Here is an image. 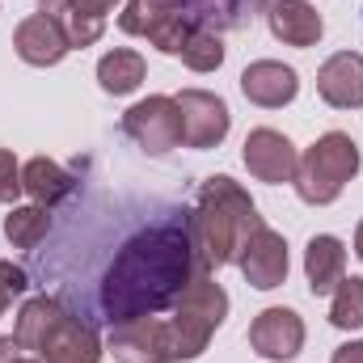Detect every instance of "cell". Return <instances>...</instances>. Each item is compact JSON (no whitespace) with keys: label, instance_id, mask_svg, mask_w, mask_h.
<instances>
[{"label":"cell","instance_id":"obj_1","mask_svg":"<svg viewBox=\"0 0 363 363\" xmlns=\"http://www.w3.org/2000/svg\"><path fill=\"white\" fill-rule=\"evenodd\" d=\"M30 274L89 330L161 317L199 274L194 211L157 190L77 178L30 250Z\"/></svg>","mask_w":363,"mask_h":363},{"label":"cell","instance_id":"obj_2","mask_svg":"<svg viewBox=\"0 0 363 363\" xmlns=\"http://www.w3.org/2000/svg\"><path fill=\"white\" fill-rule=\"evenodd\" d=\"M254 228H262L254 199L233 178H207L199 207H194V262H199V271L207 274L211 267L233 262Z\"/></svg>","mask_w":363,"mask_h":363},{"label":"cell","instance_id":"obj_3","mask_svg":"<svg viewBox=\"0 0 363 363\" xmlns=\"http://www.w3.org/2000/svg\"><path fill=\"white\" fill-rule=\"evenodd\" d=\"M228 313V296L220 283H211V274H194L190 287L182 291V300L174 304L169 317V338H174V355L178 359H194L207 351V338L216 334V325Z\"/></svg>","mask_w":363,"mask_h":363},{"label":"cell","instance_id":"obj_4","mask_svg":"<svg viewBox=\"0 0 363 363\" xmlns=\"http://www.w3.org/2000/svg\"><path fill=\"white\" fill-rule=\"evenodd\" d=\"M359 174V148L351 135L330 131L321 135L296 165V190L304 203H334L342 186Z\"/></svg>","mask_w":363,"mask_h":363},{"label":"cell","instance_id":"obj_5","mask_svg":"<svg viewBox=\"0 0 363 363\" xmlns=\"http://www.w3.org/2000/svg\"><path fill=\"white\" fill-rule=\"evenodd\" d=\"M123 131L148 148V152H169L182 144V110L174 97H148V101H135L127 114H123Z\"/></svg>","mask_w":363,"mask_h":363},{"label":"cell","instance_id":"obj_6","mask_svg":"<svg viewBox=\"0 0 363 363\" xmlns=\"http://www.w3.org/2000/svg\"><path fill=\"white\" fill-rule=\"evenodd\" d=\"M110 351L118 363H174V338H169V317H140L127 325L110 330Z\"/></svg>","mask_w":363,"mask_h":363},{"label":"cell","instance_id":"obj_7","mask_svg":"<svg viewBox=\"0 0 363 363\" xmlns=\"http://www.w3.org/2000/svg\"><path fill=\"white\" fill-rule=\"evenodd\" d=\"M174 101L182 110V144L186 148H216L228 135V106L216 93L186 89Z\"/></svg>","mask_w":363,"mask_h":363},{"label":"cell","instance_id":"obj_8","mask_svg":"<svg viewBox=\"0 0 363 363\" xmlns=\"http://www.w3.org/2000/svg\"><path fill=\"white\" fill-rule=\"evenodd\" d=\"M237 262H241V271L245 279L254 283V287H279L283 279H287V245H283V237L274 233V228H254L250 237H245V245H241V254H237Z\"/></svg>","mask_w":363,"mask_h":363},{"label":"cell","instance_id":"obj_9","mask_svg":"<svg viewBox=\"0 0 363 363\" xmlns=\"http://www.w3.org/2000/svg\"><path fill=\"white\" fill-rule=\"evenodd\" d=\"M245 165H250V174L258 182H296L300 157H296L287 135H279L271 127H258L245 140Z\"/></svg>","mask_w":363,"mask_h":363},{"label":"cell","instance_id":"obj_10","mask_svg":"<svg viewBox=\"0 0 363 363\" xmlns=\"http://www.w3.org/2000/svg\"><path fill=\"white\" fill-rule=\"evenodd\" d=\"M13 47H17V55H21L26 64H34V68L60 64V60L72 51V43H68L64 26H60L55 17H47V13L26 17V21L17 26V34H13Z\"/></svg>","mask_w":363,"mask_h":363},{"label":"cell","instance_id":"obj_11","mask_svg":"<svg viewBox=\"0 0 363 363\" xmlns=\"http://www.w3.org/2000/svg\"><path fill=\"white\" fill-rule=\"evenodd\" d=\"M47 17H55L68 34L72 47H89L101 38L106 30V13L118 4V0H38Z\"/></svg>","mask_w":363,"mask_h":363},{"label":"cell","instance_id":"obj_12","mask_svg":"<svg viewBox=\"0 0 363 363\" xmlns=\"http://www.w3.org/2000/svg\"><path fill=\"white\" fill-rule=\"evenodd\" d=\"M38 355H43V363H97L101 342H97V330L77 321L72 313H64L55 321V330L47 334V342L38 347Z\"/></svg>","mask_w":363,"mask_h":363},{"label":"cell","instance_id":"obj_13","mask_svg":"<svg viewBox=\"0 0 363 363\" xmlns=\"http://www.w3.org/2000/svg\"><path fill=\"white\" fill-rule=\"evenodd\" d=\"M250 342L267 359H291L304 347V325H300V317L291 308H267L250 325Z\"/></svg>","mask_w":363,"mask_h":363},{"label":"cell","instance_id":"obj_14","mask_svg":"<svg viewBox=\"0 0 363 363\" xmlns=\"http://www.w3.org/2000/svg\"><path fill=\"white\" fill-rule=\"evenodd\" d=\"M317 93L338 110L363 106V55L338 51L334 60H325V68L317 72Z\"/></svg>","mask_w":363,"mask_h":363},{"label":"cell","instance_id":"obj_15","mask_svg":"<svg viewBox=\"0 0 363 363\" xmlns=\"http://www.w3.org/2000/svg\"><path fill=\"white\" fill-rule=\"evenodd\" d=\"M241 89L250 101H258V106H287L296 89H300V81H296V72L287 68V64H274V60H258V64H250L245 72H241Z\"/></svg>","mask_w":363,"mask_h":363},{"label":"cell","instance_id":"obj_16","mask_svg":"<svg viewBox=\"0 0 363 363\" xmlns=\"http://www.w3.org/2000/svg\"><path fill=\"white\" fill-rule=\"evenodd\" d=\"M304 271H308V287L313 296H330L342 279H347V250L338 237H313L304 250Z\"/></svg>","mask_w":363,"mask_h":363},{"label":"cell","instance_id":"obj_17","mask_svg":"<svg viewBox=\"0 0 363 363\" xmlns=\"http://www.w3.org/2000/svg\"><path fill=\"white\" fill-rule=\"evenodd\" d=\"M271 30H274V38H283V43H291V47H313L325 26H321L317 9H313L308 0H274Z\"/></svg>","mask_w":363,"mask_h":363},{"label":"cell","instance_id":"obj_18","mask_svg":"<svg viewBox=\"0 0 363 363\" xmlns=\"http://www.w3.org/2000/svg\"><path fill=\"white\" fill-rule=\"evenodd\" d=\"M21 182H26V194L34 199V203H43V207H60L72 190H77V178L72 174H64L55 161H47V157H34L26 169H21Z\"/></svg>","mask_w":363,"mask_h":363},{"label":"cell","instance_id":"obj_19","mask_svg":"<svg viewBox=\"0 0 363 363\" xmlns=\"http://www.w3.org/2000/svg\"><path fill=\"white\" fill-rule=\"evenodd\" d=\"M60 317H64V308H60L51 296L30 300V304L17 313V325H13V342H17V351H38V347L47 342V334L55 330Z\"/></svg>","mask_w":363,"mask_h":363},{"label":"cell","instance_id":"obj_20","mask_svg":"<svg viewBox=\"0 0 363 363\" xmlns=\"http://www.w3.org/2000/svg\"><path fill=\"white\" fill-rule=\"evenodd\" d=\"M178 13H186V0H127L118 26H123L127 34H144V38H152V34H157L161 26H169Z\"/></svg>","mask_w":363,"mask_h":363},{"label":"cell","instance_id":"obj_21","mask_svg":"<svg viewBox=\"0 0 363 363\" xmlns=\"http://www.w3.org/2000/svg\"><path fill=\"white\" fill-rule=\"evenodd\" d=\"M51 233V207H43V203H34V207H17L9 220H4V237L17 245V250H34V245H43V237Z\"/></svg>","mask_w":363,"mask_h":363},{"label":"cell","instance_id":"obj_22","mask_svg":"<svg viewBox=\"0 0 363 363\" xmlns=\"http://www.w3.org/2000/svg\"><path fill=\"white\" fill-rule=\"evenodd\" d=\"M97 81H101L106 93H131L144 81V55H135V51H110V55H101Z\"/></svg>","mask_w":363,"mask_h":363},{"label":"cell","instance_id":"obj_23","mask_svg":"<svg viewBox=\"0 0 363 363\" xmlns=\"http://www.w3.org/2000/svg\"><path fill=\"white\" fill-rule=\"evenodd\" d=\"M334 308H330V321L338 330H359L363 325V279H342L334 287Z\"/></svg>","mask_w":363,"mask_h":363},{"label":"cell","instance_id":"obj_24","mask_svg":"<svg viewBox=\"0 0 363 363\" xmlns=\"http://www.w3.org/2000/svg\"><path fill=\"white\" fill-rule=\"evenodd\" d=\"M182 64L194 68V72H211V68L224 64V43L216 34H207V30H194L186 38V47H182Z\"/></svg>","mask_w":363,"mask_h":363},{"label":"cell","instance_id":"obj_25","mask_svg":"<svg viewBox=\"0 0 363 363\" xmlns=\"http://www.w3.org/2000/svg\"><path fill=\"white\" fill-rule=\"evenodd\" d=\"M26 190L21 182V165L9 148H0V203H17V194Z\"/></svg>","mask_w":363,"mask_h":363},{"label":"cell","instance_id":"obj_26","mask_svg":"<svg viewBox=\"0 0 363 363\" xmlns=\"http://www.w3.org/2000/svg\"><path fill=\"white\" fill-rule=\"evenodd\" d=\"M30 287V271H21V267H13V262H0V317H4V308L13 304V296H21Z\"/></svg>","mask_w":363,"mask_h":363},{"label":"cell","instance_id":"obj_27","mask_svg":"<svg viewBox=\"0 0 363 363\" xmlns=\"http://www.w3.org/2000/svg\"><path fill=\"white\" fill-rule=\"evenodd\" d=\"M330 363H363V342H347V347H338Z\"/></svg>","mask_w":363,"mask_h":363},{"label":"cell","instance_id":"obj_28","mask_svg":"<svg viewBox=\"0 0 363 363\" xmlns=\"http://www.w3.org/2000/svg\"><path fill=\"white\" fill-rule=\"evenodd\" d=\"M13 351H17V342L13 338H0V363H13Z\"/></svg>","mask_w":363,"mask_h":363},{"label":"cell","instance_id":"obj_29","mask_svg":"<svg viewBox=\"0 0 363 363\" xmlns=\"http://www.w3.org/2000/svg\"><path fill=\"white\" fill-rule=\"evenodd\" d=\"M355 254L363 258V224H359V233H355Z\"/></svg>","mask_w":363,"mask_h":363},{"label":"cell","instance_id":"obj_30","mask_svg":"<svg viewBox=\"0 0 363 363\" xmlns=\"http://www.w3.org/2000/svg\"><path fill=\"white\" fill-rule=\"evenodd\" d=\"M13 363H34V359H13Z\"/></svg>","mask_w":363,"mask_h":363}]
</instances>
